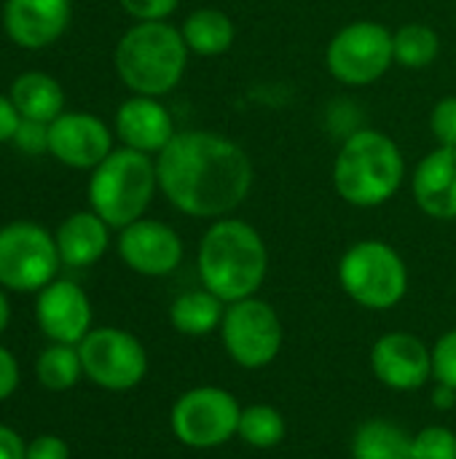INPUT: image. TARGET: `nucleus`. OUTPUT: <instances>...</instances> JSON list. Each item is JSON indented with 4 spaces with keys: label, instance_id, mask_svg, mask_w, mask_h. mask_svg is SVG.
I'll use <instances>...</instances> for the list:
<instances>
[{
    "label": "nucleus",
    "instance_id": "obj_8",
    "mask_svg": "<svg viewBox=\"0 0 456 459\" xmlns=\"http://www.w3.org/2000/svg\"><path fill=\"white\" fill-rule=\"evenodd\" d=\"M242 406L223 387H191L185 390L169 411V428L175 438L196 452L226 446L237 438Z\"/></svg>",
    "mask_w": 456,
    "mask_h": 459
},
{
    "label": "nucleus",
    "instance_id": "obj_4",
    "mask_svg": "<svg viewBox=\"0 0 456 459\" xmlns=\"http://www.w3.org/2000/svg\"><path fill=\"white\" fill-rule=\"evenodd\" d=\"M188 54L177 27L167 22H137L116 46V70L134 94L161 97L180 83Z\"/></svg>",
    "mask_w": 456,
    "mask_h": 459
},
{
    "label": "nucleus",
    "instance_id": "obj_21",
    "mask_svg": "<svg viewBox=\"0 0 456 459\" xmlns=\"http://www.w3.org/2000/svg\"><path fill=\"white\" fill-rule=\"evenodd\" d=\"M11 100L22 113V118H32L43 124H51L56 116H62L65 108L62 86L56 83V78L46 73H22L11 83Z\"/></svg>",
    "mask_w": 456,
    "mask_h": 459
},
{
    "label": "nucleus",
    "instance_id": "obj_17",
    "mask_svg": "<svg viewBox=\"0 0 456 459\" xmlns=\"http://www.w3.org/2000/svg\"><path fill=\"white\" fill-rule=\"evenodd\" d=\"M116 134L121 137L124 148L159 156L177 132L169 110L156 97L134 94L116 113Z\"/></svg>",
    "mask_w": 456,
    "mask_h": 459
},
{
    "label": "nucleus",
    "instance_id": "obj_37",
    "mask_svg": "<svg viewBox=\"0 0 456 459\" xmlns=\"http://www.w3.org/2000/svg\"><path fill=\"white\" fill-rule=\"evenodd\" d=\"M8 320H11V304H8V299H5V293L0 288V333L8 328Z\"/></svg>",
    "mask_w": 456,
    "mask_h": 459
},
{
    "label": "nucleus",
    "instance_id": "obj_26",
    "mask_svg": "<svg viewBox=\"0 0 456 459\" xmlns=\"http://www.w3.org/2000/svg\"><path fill=\"white\" fill-rule=\"evenodd\" d=\"M392 48H395V62L409 70H425L427 65L435 62L441 51V38L430 24L411 22L403 24L398 32H392Z\"/></svg>",
    "mask_w": 456,
    "mask_h": 459
},
{
    "label": "nucleus",
    "instance_id": "obj_29",
    "mask_svg": "<svg viewBox=\"0 0 456 459\" xmlns=\"http://www.w3.org/2000/svg\"><path fill=\"white\" fill-rule=\"evenodd\" d=\"M430 129L438 145L443 148H456V94L443 97L430 116Z\"/></svg>",
    "mask_w": 456,
    "mask_h": 459
},
{
    "label": "nucleus",
    "instance_id": "obj_12",
    "mask_svg": "<svg viewBox=\"0 0 456 459\" xmlns=\"http://www.w3.org/2000/svg\"><path fill=\"white\" fill-rule=\"evenodd\" d=\"M371 371L395 393L422 390L433 379V350L409 331L384 333L371 350Z\"/></svg>",
    "mask_w": 456,
    "mask_h": 459
},
{
    "label": "nucleus",
    "instance_id": "obj_36",
    "mask_svg": "<svg viewBox=\"0 0 456 459\" xmlns=\"http://www.w3.org/2000/svg\"><path fill=\"white\" fill-rule=\"evenodd\" d=\"M433 406L441 409V411H449L456 406V390L446 387V385H438L435 382V395H433Z\"/></svg>",
    "mask_w": 456,
    "mask_h": 459
},
{
    "label": "nucleus",
    "instance_id": "obj_1",
    "mask_svg": "<svg viewBox=\"0 0 456 459\" xmlns=\"http://www.w3.org/2000/svg\"><path fill=\"white\" fill-rule=\"evenodd\" d=\"M156 178L167 202L183 215L228 218L253 188V161L234 140L191 129L177 132L156 156Z\"/></svg>",
    "mask_w": 456,
    "mask_h": 459
},
{
    "label": "nucleus",
    "instance_id": "obj_14",
    "mask_svg": "<svg viewBox=\"0 0 456 459\" xmlns=\"http://www.w3.org/2000/svg\"><path fill=\"white\" fill-rule=\"evenodd\" d=\"M110 151V129L91 113H62L48 124V153L73 169H94Z\"/></svg>",
    "mask_w": 456,
    "mask_h": 459
},
{
    "label": "nucleus",
    "instance_id": "obj_27",
    "mask_svg": "<svg viewBox=\"0 0 456 459\" xmlns=\"http://www.w3.org/2000/svg\"><path fill=\"white\" fill-rule=\"evenodd\" d=\"M414 459H456V433L446 425H427L411 441Z\"/></svg>",
    "mask_w": 456,
    "mask_h": 459
},
{
    "label": "nucleus",
    "instance_id": "obj_7",
    "mask_svg": "<svg viewBox=\"0 0 456 459\" xmlns=\"http://www.w3.org/2000/svg\"><path fill=\"white\" fill-rule=\"evenodd\" d=\"M220 339L226 355L247 371H258L271 366L285 344V328L277 309L258 299H242L226 304V315L220 323Z\"/></svg>",
    "mask_w": 456,
    "mask_h": 459
},
{
    "label": "nucleus",
    "instance_id": "obj_16",
    "mask_svg": "<svg viewBox=\"0 0 456 459\" xmlns=\"http://www.w3.org/2000/svg\"><path fill=\"white\" fill-rule=\"evenodd\" d=\"M70 22V0H5L3 27L22 48L51 46Z\"/></svg>",
    "mask_w": 456,
    "mask_h": 459
},
{
    "label": "nucleus",
    "instance_id": "obj_6",
    "mask_svg": "<svg viewBox=\"0 0 456 459\" xmlns=\"http://www.w3.org/2000/svg\"><path fill=\"white\" fill-rule=\"evenodd\" d=\"M339 285L357 307L387 312L409 293V266L392 245L382 239H363L341 255Z\"/></svg>",
    "mask_w": 456,
    "mask_h": 459
},
{
    "label": "nucleus",
    "instance_id": "obj_20",
    "mask_svg": "<svg viewBox=\"0 0 456 459\" xmlns=\"http://www.w3.org/2000/svg\"><path fill=\"white\" fill-rule=\"evenodd\" d=\"M223 315H226V301H220L207 288L180 293L169 307L172 328L183 336H191V339H202V336L220 331Z\"/></svg>",
    "mask_w": 456,
    "mask_h": 459
},
{
    "label": "nucleus",
    "instance_id": "obj_2",
    "mask_svg": "<svg viewBox=\"0 0 456 459\" xmlns=\"http://www.w3.org/2000/svg\"><path fill=\"white\" fill-rule=\"evenodd\" d=\"M202 288L234 304L261 290L269 272V250L255 226L239 218H218L199 242Z\"/></svg>",
    "mask_w": 456,
    "mask_h": 459
},
{
    "label": "nucleus",
    "instance_id": "obj_10",
    "mask_svg": "<svg viewBox=\"0 0 456 459\" xmlns=\"http://www.w3.org/2000/svg\"><path fill=\"white\" fill-rule=\"evenodd\" d=\"M395 62L392 32L371 19H357L341 27L325 51L328 73L344 86L376 83Z\"/></svg>",
    "mask_w": 456,
    "mask_h": 459
},
{
    "label": "nucleus",
    "instance_id": "obj_13",
    "mask_svg": "<svg viewBox=\"0 0 456 459\" xmlns=\"http://www.w3.org/2000/svg\"><path fill=\"white\" fill-rule=\"evenodd\" d=\"M183 253L185 247H183L180 234L161 221L140 218L129 223L126 229H121V237H118L121 261L142 277L172 274L183 264Z\"/></svg>",
    "mask_w": 456,
    "mask_h": 459
},
{
    "label": "nucleus",
    "instance_id": "obj_24",
    "mask_svg": "<svg viewBox=\"0 0 456 459\" xmlns=\"http://www.w3.org/2000/svg\"><path fill=\"white\" fill-rule=\"evenodd\" d=\"M285 433H288V422L277 406L253 403V406H245L239 414L237 438L250 449H261V452L274 449L285 441Z\"/></svg>",
    "mask_w": 456,
    "mask_h": 459
},
{
    "label": "nucleus",
    "instance_id": "obj_23",
    "mask_svg": "<svg viewBox=\"0 0 456 459\" xmlns=\"http://www.w3.org/2000/svg\"><path fill=\"white\" fill-rule=\"evenodd\" d=\"M414 436L390 420H368L352 436V459H414Z\"/></svg>",
    "mask_w": 456,
    "mask_h": 459
},
{
    "label": "nucleus",
    "instance_id": "obj_18",
    "mask_svg": "<svg viewBox=\"0 0 456 459\" xmlns=\"http://www.w3.org/2000/svg\"><path fill=\"white\" fill-rule=\"evenodd\" d=\"M411 191L433 221H456V148L430 151L414 169Z\"/></svg>",
    "mask_w": 456,
    "mask_h": 459
},
{
    "label": "nucleus",
    "instance_id": "obj_22",
    "mask_svg": "<svg viewBox=\"0 0 456 459\" xmlns=\"http://www.w3.org/2000/svg\"><path fill=\"white\" fill-rule=\"evenodd\" d=\"M180 32L188 51L199 56H220L234 46L237 38V27L231 16L218 8H199L188 13Z\"/></svg>",
    "mask_w": 456,
    "mask_h": 459
},
{
    "label": "nucleus",
    "instance_id": "obj_9",
    "mask_svg": "<svg viewBox=\"0 0 456 459\" xmlns=\"http://www.w3.org/2000/svg\"><path fill=\"white\" fill-rule=\"evenodd\" d=\"M62 258L56 239L38 223L16 221L0 229V288L35 293L54 282Z\"/></svg>",
    "mask_w": 456,
    "mask_h": 459
},
{
    "label": "nucleus",
    "instance_id": "obj_25",
    "mask_svg": "<svg viewBox=\"0 0 456 459\" xmlns=\"http://www.w3.org/2000/svg\"><path fill=\"white\" fill-rule=\"evenodd\" d=\"M35 374L38 382L51 390V393H65L70 387L78 385V379L83 377V366H81V355L75 344H48L35 363Z\"/></svg>",
    "mask_w": 456,
    "mask_h": 459
},
{
    "label": "nucleus",
    "instance_id": "obj_15",
    "mask_svg": "<svg viewBox=\"0 0 456 459\" xmlns=\"http://www.w3.org/2000/svg\"><path fill=\"white\" fill-rule=\"evenodd\" d=\"M38 328L54 344H81L91 331V304L89 296L70 280H54L38 290L35 301Z\"/></svg>",
    "mask_w": 456,
    "mask_h": 459
},
{
    "label": "nucleus",
    "instance_id": "obj_19",
    "mask_svg": "<svg viewBox=\"0 0 456 459\" xmlns=\"http://www.w3.org/2000/svg\"><path fill=\"white\" fill-rule=\"evenodd\" d=\"M56 250L65 266L86 269L97 264L110 245V226L91 212H73L56 229Z\"/></svg>",
    "mask_w": 456,
    "mask_h": 459
},
{
    "label": "nucleus",
    "instance_id": "obj_33",
    "mask_svg": "<svg viewBox=\"0 0 456 459\" xmlns=\"http://www.w3.org/2000/svg\"><path fill=\"white\" fill-rule=\"evenodd\" d=\"M19 387V363L16 358L0 344V401H8Z\"/></svg>",
    "mask_w": 456,
    "mask_h": 459
},
{
    "label": "nucleus",
    "instance_id": "obj_11",
    "mask_svg": "<svg viewBox=\"0 0 456 459\" xmlns=\"http://www.w3.org/2000/svg\"><path fill=\"white\" fill-rule=\"evenodd\" d=\"M83 377L110 393L134 390L148 374L142 342L124 328H91L78 344Z\"/></svg>",
    "mask_w": 456,
    "mask_h": 459
},
{
    "label": "nucleus",
    "instance_id": "obj_3",
    "mask_svg": "<svg viewBox=\"0 0 456 459\" xmlns=\"http://www.w3.org/2000/svg\"><path fill=\"white\" fill-rule=\"evenodd\" d=\"M406 178V159L398 143L379 129L352 132L333 161V188L352 207L390 202Z\"/></svg>",
    "mask_w": 456,
    "mask_h": 459
},
{
    "label": "nucleus",
    "instance_id": "obj_34",
    "mask_svg": "<svg viewBox=\"0 0 456 459\" xmlns=\"http://www.w3.org/2000/svg\"><path fill=\"white\" fill-rule=\"evenodd\" d=\"M19 124H22V113L16 110L13 100L0 94V143L13 140V134H16Z\"/></svg>",
    "mask_w": 456,
    "mask_h": 459
},
{
    "label": "nucleus",
    "instance_id": "obj_35",
    "mask_svg": "<svg viewBox=\"0 0 456 459\" xmlns=\"http://www.w3.org/2000/svg\"><path fill=\"white\" fill-rule=\"evenodd\" d=\"M0 459H27V444L5 425H0Z\"/></svg>",
    "mask_w": 456,
    "mask_h": 459
},
{
    "label": "nucleus",
    "instance_id": "obj_32",
    "mask_svg": "<svg viewBox=\"0 0 456 459\" xmlns=\"http://www.w3.org/2000/svg\"><path fill=\"white\" fill-rule=\"evenodd\" d=\"M27 459H70V449L59 436H38L27 444Z\"/></svg>",
    "mask_w": 456,
    "mask_h": 459
},
{
    "label": "nucleus",
    "instance_id": "obj_30",
    "mask_svg": "<svg viewBox=\"0 0 456 459\" xmlns=\"http://www.w3.org/2000/svg\"><path fill=\"white\" fill-rule=\"evenodd\" d=\"M13 143L22 153L38 156V153H48V124L43 121H32V118H22Z\"/></svg>",
    "mask_w": 456,
    "mask_h": 459
},
{
    "label": "nucleus",
    "instance_id": "obj_31",
    "mask_svg": "<svg viewBox=\"0 0 456 459\" xmlns=\"http://www.w3.org/2000/svg\"><path fill=\"white\" fill-rule=\"evenodd\" d=\"M118 3L137 22H164L180 5V0H118Z\"/></svg>",
    "mask_w": 456,
    "mask_h": 459
},
{
    "label": "nucleus",
    "instance_id": "obj_5",
    "mask_svg": "<svg viewBox=\"0 0 456 459\" xmlns=\"http://www.w3.org/2000/svg\"><path fill=\"white\" fill-rule=\"evenodd\" d=\"M156 188V161L148 153L118 148L94 167L89 180V204L110 229H126L145 215Z\"/></svg>",
    "mask_w": 456,
    "mask_h": 459
},
{
    "label": "nucleus",
    "instance_id": "obj_28",
    "mask_svg": "<svg viewBox=\"0 0 456 459\" xmlns=\"http://www.w3.org/2000/svg\"><path fill=\"white\" fill-rule=\"evenodd\" d=\"M433 379L456 390V328L446 331L433 347Z\"/></svg>",
    "mask_w": 456,
    "mask_h": 459
}]
</instances>
